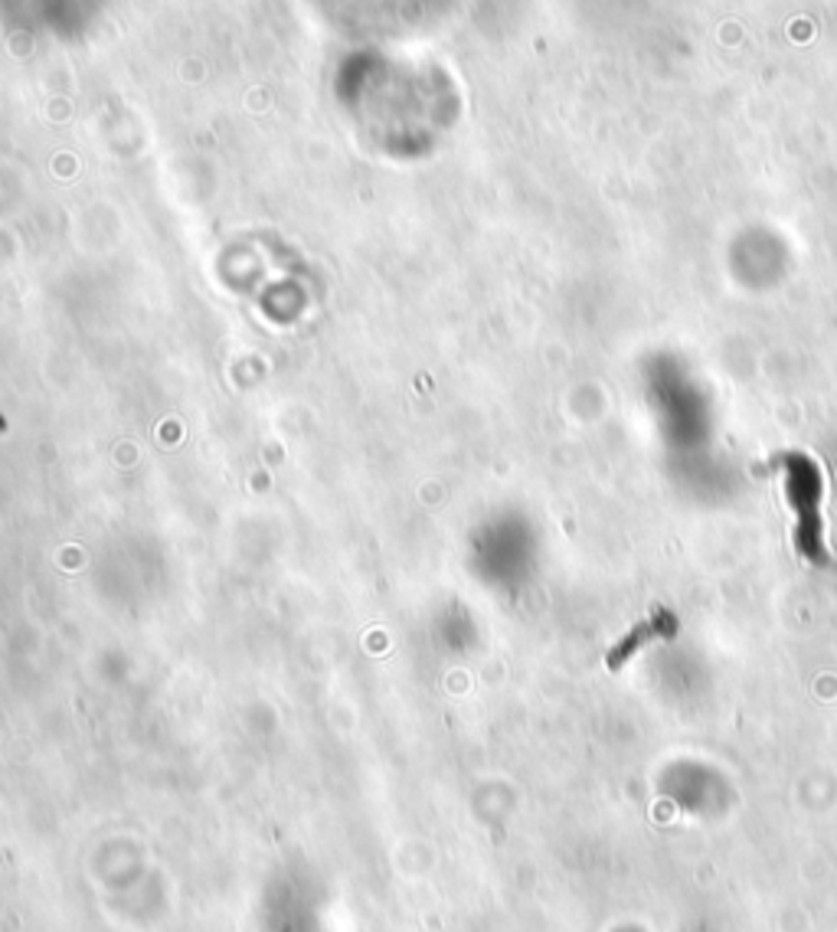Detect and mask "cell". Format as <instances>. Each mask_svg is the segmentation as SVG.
I'll return each instance as SVG.
<instances>
[{
    "label": "cell",
    "mask_w": 837,
    "mask_h": 932,
    "mask_svg": "<svg viewBox=\"0 0 837 932\" xmlns=\"http://www.w3.org/2000/svg\"><path fill=\"white\" fill-rule=\"evenodd\" d=\"M766 471L782 475V494L796 514V527H792L796 550L809 563L828 566L832 547L825 537V511H822L825 507V471H822V465L809 452H782L766 465Z\"/></svg>",
    "instance_id": "1"
},
{
    "label": "cell",
    "mask_w": 837,
    "mask_h": 932,
    "mask_svg": "<svg viewBox=\"0 0 837 932\" xmlns=\"http://www.w3.org/2000/svg\"><path fill=\"white\" fill-rule=\"evenodd\" d=\"M674 632H678V619H674L668 609H658L655 619L635 625L632 635H625V642L615 645V652L609 655V665H612V668H622L625 658H632L638 645H645V642H651V638H658V635H674Z\"/></svg>",
    "instance_id": "2"
}]
</instances>
